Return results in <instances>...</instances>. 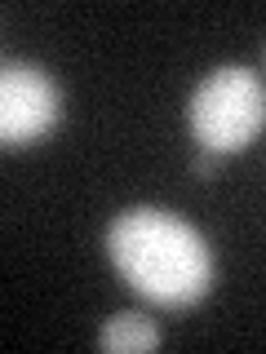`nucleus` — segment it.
<instances>
[{
  "mask_svg": "<svg viewBox=\"0 0 266 354\" xmlns=\"http://www.w3.org/2000/svg\"><path fill=\"white\" fill-rule=\"evenodd\" d=\"M98 346L107 354H138V350H155L160 346V328L151 324L147 315H111L103 328H98Z\"/></svg>",
  "mask_w": 266,
  "mask_h": 354,
  "instance_id": "20e7f679",
  "label": "nucleus"
},
{
  "mask_svg": "<svg viewBox=\"0 0 266 354\" xmlns=\"http://www.w3.org/2000/svg\"><path fill=\"white\" fill-rule=\"evenodd\" d=\"M213 164H218V155H213V151H200L191 169H195V177H209V173H213Z\"/></svg>",
  "mask_w": 266,
  "mask_h": 354,
  "instance_id": "39448f33",
  "label": "nucleus"
},
{
  "mask_svg": "<svg viewBox=\"0 0 266 354\" xmlns=\"http://www.w3.org/2000/svg\"><path fill=\"white\" fill-rule=\"evenodd\" d=\"M186 129L200 151L236 155L266 129V80L249 66H218L186 102Z\"/></svg>",
  "mask_w": 266,
  "mask_h": 354,
  "instance_id": "f03ea898",
  "label": "nucleus"
},
{
  "mask_svg": "<svg viewBox=\"0 0 266 354\" xmlns=\"http://www.w3.org/2000/svg\"><path fill=\"white\" fill-rule=\"evenodd\" d=\"M107 257L133 292L160 306H191L213 283L204 235L164 208H125L107 230Z\"/></svg>",
  "mask_w": 266,
  "mask_h": 354,
  "instance_id": "f257e3e1",
  "label": "nucleus"
},
{
  "mask_svg": "<svg viewBox=\"0 0 266 354\" xmlns=\"http://www.w3.org/2000/svg\"><path fill=\"white\" fill-rule=\"evenodd\" d=\"M262 62H266V53H262Z\"/></svg>",
  "mask_w": 266,
  "mask_h": 354,
  "instance_id": "423d86ee",
  "label": "nucleus"
},
{
  "mask_svg": "<svg viewBox=\"0 0 266 354\" xmlns=\"http://www.w3.org/2000/svg\"><path fill=\"white\" fill-rule=\"evenodd\" d=\"M62 115V88L44 66L5 58L0 66V138L5 147H22L49 133Z\"/></svg>",
  "mask_w": 266,
  "mask_h": 354,
  "instance_id": "7ed1b4c3",
  "label": "nucleus"
}]
</instances>
